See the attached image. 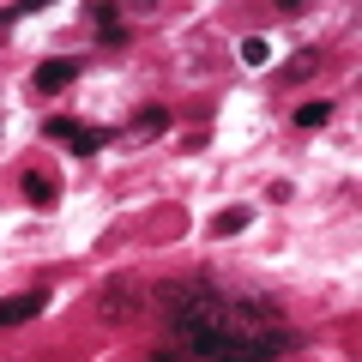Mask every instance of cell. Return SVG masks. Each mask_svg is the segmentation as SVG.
<instances>
[{"mask_svg": "<svg viewBox=\"0 0 362 362\" xmlns=\"http://www.w3.org/2000/svg\"><path fill=\"white\" fill-rule=\"evenodd\" d=\"M133 133H145V139H157V133H169V109H163V103H145L139 115H133Z\"/></svg>", "mask_w": 362, "mask_h": 362, "instance_id": "cell-6", "label": "cell"}, {"mask_svg": "<svg viewBox=\"0 0 362 362\" xmlns=\"http://www.w3.org/2000/svg\"><path fill=\"white\" fill-rule=\"evenodd\" d=\"M151 362H187V356H181V350H175V344H169V350H157V356H151Z\"/></svg>", "mask_w": 362, "mask_h": 362, "instance_id": "cell-12", "label": "cell"}, {"mask_svg": "<svg viewBox=\"0 0 362 362\" xmlns=\"http://www.w3.org/2000/svg\"><path fill=\"white\" fill-rule=\"evenodd\" d=\"M326 121H332V103H302V109H296V127H308V133L326 127Z\"/></svg>", "mask_w": 362, "mask_h": 362, "instance_id": "cell-9", "label": "cell"}, {"mask_svg": "<svg viewBox=\"0 0 362 362\" xmlns=\"http://www.w3.org/2000/svg\"><path fill=\"white\" fill-rule=\"evenodd\" d=\"M109 139H115V133H103V127H78V133H73L66 145H73V157H97V151H103Z\"/></svg>", "mask_w": 362, "mask_h": 362, "instance_id": "cell-7", "label": "cell"}, {"mask_svg": "<svg viewBox=\"0 0 362 362\" xmlns=\"http://www.w3.org/2000/svg\"><path fill=\"white\" fill-rule=\"evenodd\" d=\"M18 194H25L30 206H54V199H61V181H54V175H42V169H30V175L18 181Z\"/></svg>", "mask_w": 362, "mask_h": 362, "instance_id": "cell-4", "label": "cell"}, {"mask_svg": "<svg viewBox=\"0 0 362 362\" xmlns=\"http://www.w3.org/2000/svg\"><path fill=\"white\" fill-rule=\"evenodd\" d=\"M73 133H78V121H66V115L42 121V139H73Z\"/></svg>", "mask_w": 362, "mask_h": 362, "instance_id": "cell-11", "label": "cell"}, {"mask_svg": "<svg viewBox=\"0 0 362 362\" xmlns=\"http://www.w3.org/2000/svg\"><path fill=\"white\" fill-rule=\"evenodd\" d=\"M157 308H163L175 350L199 362H284L302 344V332L290 320H278V308L266 296L218 284L206 272L199 278H169L157 290Z\"/></svg>", "mask_w": 362, "mask_h": 362, "instance_id": "cell-1", "label": "cell"}, {"mask_svg": "<svg viewBox=\"0 0 362 362\" xmlns=\"http://www.w3.org/2000/svg\"><path fill=\"white\" fill-rule=\"evenodd\" d=\"M247 223H254V211H247V206H223L218 218H211V235H235V230H247Z\"/></svg>", "mask_w": 362, "mask_h": 362, "instance_id": "cell-8", "label": "cell"}, {"mask_svg": "<svg viewBox=\"0 0 362 362\" xmlns=\"http://www.w3.org/2000/svg\"><path fill=\"white\" fill-rule=\"evenodd\" d=\"M90 30H97L103 42H127V25H121L115 6H90Z\"/></svg>", "mask_w": 362, "mask_h": 362, "instance_id": "cell-5", "label": "cell"}, {"mask_svg": "<svg viewBox=\"0 0 362 362\" xmlns=\"http://www.w3.org/2000/svg\"><path fill=\"white\" fill-rule=\"evenodd\" d=\"M42 308H49V290H25V296H6V302H0V332H6V326L37 320Z\"/></svg>", "mask_w": 362, "mask_h": 362, "instance_id": "cell-2", "label": "cell"}, {"mask_svg": "<svg viewBox=\"0 0 362 362\" xmlns=\"http://www.w3.org/2000/svg\"><path fill=\"white\" fill-rule=\"evenodd\" d=\"M242 61H247V66H266V61H272V42H266V37H247V42H242Z\"/></svg>", "mask_w": 362, "mask_h": 362, "instance_id": "cell-10", "label": "cell"}, {"mask_svg": "<svg viewBox=\"0 0 362 362\" xmlns=\"http://www.w3.org/2000/svg\"><path fill=\"white\" fill-rule=\"evenodd\" d=\"M73 78H78V61H73V54H54V61H37L30 85H37V90H66Z\"/></svg>", "mask_w": 362, "mask_h": 362, "instance_id": "cell-3", "label": "cell"}]
</instances>
